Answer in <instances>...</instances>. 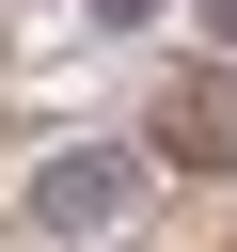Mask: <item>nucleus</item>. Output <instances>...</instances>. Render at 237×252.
<instances>
[{"label":"nucleus","instance_id":"f257e3e1","mask_svg":"<svg viewBox=\"0 0 237 252\" xmlns=\"http://www.w3.org/2000/svg\"><path fill=\"white\" fill-rule=\"evenodd\" d=\"M142 189H158L142 142H47V158H32V236H47V252H95Z\"/></svg>","mask_w":237,"mask_h":252},{"label":"nucleus","instance_id":"f03ea898","mask_svg":"<svg viewBox=\"0 0 237 252\" xmlns=\"http://www.w3.org/2000/svg\"><path fill=\"white\" fill-rule=\"evenodd\" d=\"M158 173H237V63H190V79H158V110L126 126Z\"/></svg>","mask_w":237,"mask_h":252},{"label":"nucleus","instance_id":"7ed1b4c3","mask_svg":"<svg viewBox=\"0 0 237 252\" xmlns=\"http://www.w3.org/2000/svg\"><path fill=\"white\" fill-rule=\"evenodd\" d=\"M79 16H95V32H158L174 0H79Z\"/></svg>","mask_w":237,"mask_h":252},{"label":"nucleus","instance_id":"20e7f679","mask_svg":"<svg viewBox=\"0 0 237 252\" xmlns=\"http://www.w3.org/2000/svg\"><path fill=\"white\" fill-rule=\"evenodd\" d=\"M205 63H237V0H205Z\"/></svg>","mask_w":237,"mask_h":252}]
</instances>
